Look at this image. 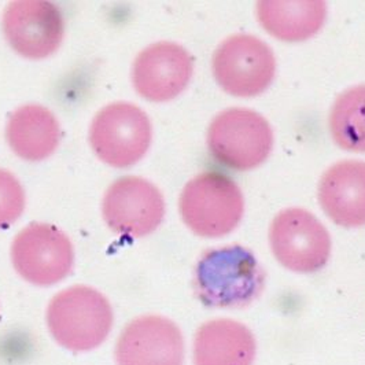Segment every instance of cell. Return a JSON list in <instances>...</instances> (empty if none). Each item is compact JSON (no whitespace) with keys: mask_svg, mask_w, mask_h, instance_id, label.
<instances>
[{"mask_svg":"<svg viewBox=\"0 0 365 365\" xmlns=\"http://www.w3.org/2000/svg\"><path fill=\"white\" fill-rule=\"evenodd\" d=\"M267 274L256 256L240 245L203 253L195 268V292L210 308H245L261 295Z\"/></svg>","mask_w":365,"mask_h":365,"instance_id":"1","label":"cell"},{"mask_svg":"<svg viewBox=\"0 0 365 365\" xmlns=\"http://www.w3.org/2000/svg\"><path fill=\"white\" fill-rule=\"evenodd\" d=\"M109 299L87 286H72L58 292L47 308V326L56 344L71 351H90L101 346L113 329Z\"/></svg>","mask_w":365,"mask_h":365,"instance_id":"2","label":"cell"},{"mask_svg":"<svg viewBox=\"0 0 365 365\" xmlns=\"http://www.w3.org/2000/svg\"><path fill=\"white\" fill-rule=\"evenodd\" d=\"M184 224L198 237L231 234L245 213V198L231 178L219 172H203L187 182L180 197Z\"/></svg>","mask_w":365,"mask_h":365,"instance_id":"3","label":"cell"},{"mask_svg":"<svg viewBox=\"0 0 365 365\" xmlns=\"http://www.w3.org/2000/svg\"><path fill=\"white\" fill-rule=\"evenodd\" d=\"M207 146L220 164L250 170L267 161L274 147V132L269 123L253 110H224L209 127Z\"/></svg>","mask_w":365,"mask_h":365,"instance_id":"4","label":"cell"},{"mask_svg":"<svg viewBox=\"0 0 365 365\" xmlns=\"http://www.w3.org/2000/svg\"><path fill=\"white\" fill-rule=\"evenodd\" d=\"M269 245L276 259L297 274L320 271L331 255L327 228L311 212L299 207L282 210L274 217Z\"/></svg>","mask_w":365,"mask_h":365,"instance_id":"5","label":"cell"},{"mask_svg":"<svg viewBox=\"0 0 365 365\" xmlns=\"http://www.w3.org/2000/svg\"><path fill=\"white\" fill-rule=\"evenodd\" d=\"M276 73L271 47L252 35L224 40L213 55V74L220 87L237 98H252L265 91Z\"/></svg>","mask_w":365,"mask_h":365,"instance_id":"6","label":"cell"},{"mask_svg":"<svg viewBox=\"0 0 365 365\" xmlns=\"http://www.w3.org/2000/svg\"><path fill=\"white\" fill-rule=\"evenodd\" d=\"M90 142L103 163L128 168L146 154L151 143V124L138 106L127 102L113 103L93 118Z\"/></svg>","mask_w":365,"mask_h":365,"instance_id":"7","label":"cell"},{"mask_svg":"<svg viewBox=\"0 0 365 365\" xmlns=\"http://www.w3.org/2000/svg\"><path fill=\"white\" fill-rule=\"evenodd\" d=\"M11 261L21 277L36 286H53L73 268V246L68 235L51 224L25 227L11 245Z\"/></svg>","mask_w":365,"mask_h":365,"instance_id":"8","label":"cell"},{"mask_svg":"<svg viewBox=\"0 0 365 365\" xmlns=\"http://www.w3.org/2000/svg\"><path fill=\"white\" fill-rule=\"evenodd\" d=\"M102 212L114 232L129 237H147L164 220V197L154 184L142 178L127 176L110 185Z\"/></svg>","mask_w":365,"mask_h":365,"instance_id":"9","label":"cell"},{"mask_svg":"<svg viewBox=\"0 0 365 365\" xmlns=\"http://www.w3.org/2000/svg\"><path fill=\"white\" fill-rule=\"evenodd\" d=\"M63 19L59 9L44 0H19L7 6L3 31L10 46L29 59L54 54L63 38Z\"/></svg>","mask_w":365,"mask_h":365,"instance_id":"10","label":"cell"},{"mask_svg":"<svg viewBox=\"0 0 365 365\" xmlns=\"http://www.w3.org/2000/svg\"><path fill=\"white\" fill-rule=\"evenodd\" d=\"M182 331L164 316H140L123 329L115 344L117 365H182Z\"/></svg>","mask_w":365,"mask_h":365,"instance_id":"11","label":"cell"},{"mask_svg":"<svg viewBox=\"0 0 365 365\" xmlns=\"http://www.w3.org/2000/svg\"><path fill=\"white\" fill-rule=\"evenodd\" d=\"M192 58L176 43L161 41L147 47L135 61L133 86L151 102L179 96L192 77Z\"/></svg>","mask_w":365,"mask_h":365,"instance_id":"12","label":"cell"},{"mask_svg":"<svg viewBox=\"0 0 365 365\" xmlns=\"http://www.w3.org/2000/svg\"><path fill=\"white\" fill-rule=\"evenodd\" d=\"M319 203L332 222L345 228L365 225V163L332 165L319 182Z\"/></svg>","mask_w":365,"mask_h":365,"instance_id":"13","label":"cell"},{"mask_svg":"<svg viewBox=\"0 0 365 365\" xmlns=\"http://www.w3.org/2000/svg\"><path fill=\"white\" fill-rule=\"evenodd\" d=\"M256 353L253 332L231 319L210 320L194 336V365H252Z\"/></svg>","mask_w":365,"mask_h":365,"instance_id":"14","label":"cell"},{"mask_svg":"<svg viewBox=\"0 0 365 365\" xmlns=\"http://www.w3.org/2000/svg\"><path fill=\"white\" fill-rule=\"evenodd\" d=\"M327 17V6L320 0L257 3V19L262 28L283 41H304L314 36Z\"/></svg>","mask_w":365,"mask_h":365,"instance_id":"15","label":"cell"},{"mask_svg":"<svg viewBox=\"0 0 365 365\" xmlns=\"http://www.w3.org/2000/svg\"><path fill=\"white\" fill-rule=\"evenodd\" d=\"M6 133L9 145L19 157L28 161H41L58 147L61 128L50 110L38 105H26L11 114Z\"/></svg>","mask_w":365,"mask_h":365,"instance_id":"16","label":"cell"},{"mask_svg":"<svg viewBox=\"0 0 365 365\" xmlns=\"http://www.w3.org/2000/svg\"><path fill=\"white\" fill-rule=\"evenodd\" d=\"M329 132L341 148L365 153V86L338 96L329 114Z\"/></svg>","mask_w":365,"mask_h":365,"instance_id":"17","label":"cell"},{"mask_svg":"<svg viewBox=\"0 0 365 365\" xmlns=\"http://www.w3.org/2000/svg\"><path fill=\"white\" fill-rule=\"evenodd\" d=\"M25 207V194L17 178L0 169V230L19 219Z\"/></svg>","mask_w":365,"mask_h":365,"instance_id":"18","label":"cell"}]
</instances>
